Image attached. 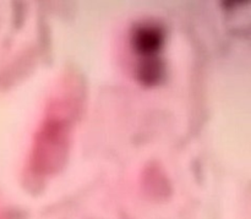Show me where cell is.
Instances as JSON below:
<instances>
[{"label":"cell","mask_w":251,"mask_h":219,"mask_svg":"<svg viewBox=\"0 0 251 219\" xmlns=\"http://www.w3.org/2000/svg\"><path fill=\"white\" fill-rule=\"evenodd\" d=\"M87 86L75 68L61 73L46 100L22 168V181L41 189L64 170L76 126L85 110Z\"/></svg>","instance_id":"cell-1"},{"label":"cell","mask_w":251,"mask_h":219,"mask_svg":"<svg viewBox=\"0 0 251 219\" xmlns=\"http://www.w3.org/2000/svg\"><path fill=\"white\" fill-rule=\"evenodd\" d=\"M164 44V29L154 22H141L132 27L130 46L136 55L144 59L157 58Z\"/></svg>","instance_id":"cell-2"},{"label":"cell","mask_w":251,"mask_h":219,"mask_svg":"<svg viewBox=\"0 0 251 219\" xmlns=\"http://www.w3.org/2000/svg\"><path fill=\"white\" fill-rule=\"evenodd\" d=\"M163 73V63H162L161 59L151 58L140 61L136 76L142 85L153 86L162 80Z\"/></svg>","instance_id":"cell-3"}]
</instances>
